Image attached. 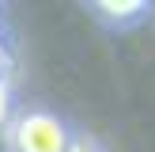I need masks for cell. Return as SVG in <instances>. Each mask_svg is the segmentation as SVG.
Here are the masks:
<instances>
[{
    "instance_id": "obj_1",
    "label": "cell",
    "mask_w": 155,
    "mask_h": 152,
    "mask_svg": "<svg viewBox=\"0 0 155 152\" xmlns=\"http://www.w3.org/2000/svg\"><path fill=\"white\" fill-rule=\"evenodd\" d=\"M12 152H68L72 133L53 110H19L8 126Z\"/></svg>"
},
{
    "instance_id": "obj_2",
    "label": "cell",
    "mask_w": 155,
    "mask_h": 152,
    "mask_svg": "<svg viewBox=\"0 0 155 152\" xmlns=\"http://www.w3.org/2000/svg\"><path fill=\"white\" fill-rule=\"evenodd\" d=\"M95 12L102 15L106 23H129V19H136V15H144V12H151L144 0H129V4H114V0H106V4H95Z\"/></svg>"
},
{
    "instance_id": "obj_3",
    "label": "cell",
    "mask_w": 155,
    "mask_h": 152,
    "mask_svg": "<svg viewBox=\"0 0 155 152\" xmlns=\"http://www.w3.org/2000/svg\"><path fill=\"white\" fill-rule=\"evenodd\" d=\"M15 118V103H12V84L0 80V129H8Z\"/></svg>"
},
{
    "instance_id": "obj_4",
    "label": "cell",
    "mask_w": 155,
    "mask_h": 152,
    "mask_svg": "<svg viewBox=\"0 0 155 152\" xmlns=\"http://www.w3.org/2000/svg\"><path fill=\"white\" fill-rule=\"evenodd\" d=\"M8 57H12V50H8V38H4V23H0V80H8L4 68H8Z\"/></svg>"
},
{
    "instance_id": "obj_5",
    "label": "cell",
    "mask_w": 155,
    "mask_h": 152,
    "mask_svg": "<svg viewBox=\"0 0 155 152\" xmlns=\"http://www.w3.org/2000/svg\"><path fill=\"white\" fill-rule=\"evenodd\" d=\"M68 152H98L95 144L87 141V137H72V144H68Z\"/></svg>"
}]
</instances>
